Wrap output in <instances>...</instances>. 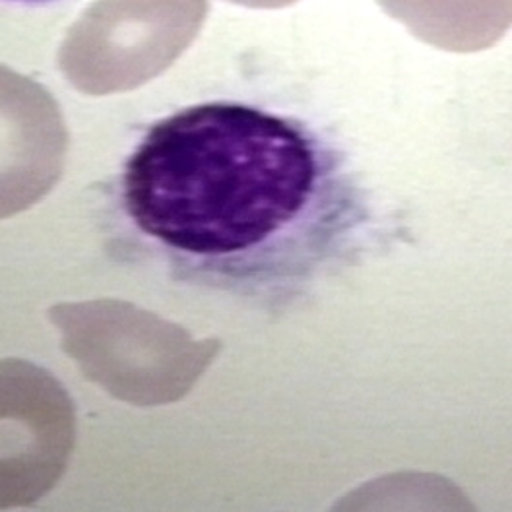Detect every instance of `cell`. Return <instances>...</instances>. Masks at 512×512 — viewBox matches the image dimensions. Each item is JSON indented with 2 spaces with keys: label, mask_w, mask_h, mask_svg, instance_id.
<instances>
[{
  "label": "cell",
  "mask_w": 512,
  "mask_h": 512,
  "mask_svg": "<svg viewBox=\"0 0 512 512\" xmlns=\"http://www.w3.org/2000/svg\"><path fill=\"white\" fill-rule=\"evenodd\" d=\"M111 210L173 282L262 305L352 264L377 225L371 192L336 142L295 115L233 99L146 128Z\"/></svg>",
  "instance_id": "6da1fadb"
},
{
  "label": "cell",
  "mask_w": 512,
  "mask_h": 512,
  "mask_svg": "<svg viewBox=\"0 0 512 512\" xmlns=\"http://www.w3.org/2000/svg\"><path fill=\"white\" fill-rule=\"evenodd\" d=\"M10 2H47V0H10Z\"/></svg>",
  "instance_id": "7a4b0ae2"
}]
</instances>
